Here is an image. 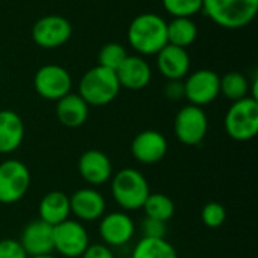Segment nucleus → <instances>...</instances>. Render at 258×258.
<instances>
[{
    "mask_svg": "<svg viewBox=\"0 0 258 258\" xmlns=\"http://www.w3.org/2000/svg\"><path fill=\"white\" fill-rule=\"evenodd\" d=\"M166 20L154 12L136 15L127 29L128 45L142 57L156 56L166 44Z\"/></svg>",
    "mask_w": 258,
    "mask_h": 258,
    "instance_id": "1",
    "label": "nucleus"
},
{
    "mask_svg": "<svg viewBox=\"0 0 258 258\" xmlns=\"http://www.w3.org/2000/svg\"><path fill=\"white\" fill-rule=\"evenodd\" d=\"M110 194L122 212H136L142 209L151 190L147 177L139 169L122 168L110 178Z\"/></svg>",
    "mask_w": 258,
    "mask_h": 258,
    "instance_id": "2",
    "label": "nucleus"
},
{
    "mask_svg": "<svg viewBox=\"0 0 258 258\" xmlns=\"http://www.w3.org/2000/svg\"><path fill=\"white\" fill-rule=\"evenodd\" d=\"M204 12L216 26L237 30L249 26L258 14V0H203Z\"/></svg>",
    "mask_w": 258,
    "mask_h": 258,
    "instance_id": "3",
    "label": "nucleus"
},
{
    "mask_svg": "<svg viewBox=\"0 0 258 258\" xmlns=\"http://www.w3.org/2000/svg\"><path fill=\"white\" fill-rule=\"evenodd\" d=\"M121 86L116 73L104 67L95 65L88 70L79 82V95L91 107H103L110 104L119 94Z\"/></svg>",
    "mask_w": 258,
    "mask_h": 258,
    "instance_id": "4",
    "label": "nucleus"
},
{
    "mask_svg": "<svg viewBox=\"0 0 258 258\" xmlns=\"http://www.w3.org/2000/svg\"><path fill=\"white\" fill-rule=\"evenodd\" d=\"M227 135L236 142L252 141L258 133V100L245 97L233 101L224 119Z\"/></svg>",
    "mask_w": 258,
    "mask_h": 258,
    "instance_id": "5",
    "label": "nucleus"
},
{
    "mask_svg": "<svg viewBox=\"0 0 258 258\" xmlns=\"http://www.w3.org/2000/svg\"><path fill=\"white\" fill-rule=\"evenodd\" d=\"M30 171L26 163L8 159L0 163V204L11 206L21 201L30 187Z\"/></svg>",
    "mask_w": 258,
    "mask_h": 258,
    "instance_id": "6",
    "label": "nucleus"
},
{
    "mask_svg": "<svg viewBox=\"0 0 258 258\" xmlns=\"http://www.w3.org/2000/svg\"><path fill=\"white\" fill-rule=\"evenodd\" d=\"M209 133V118L203 107L186 104L174 118V135L177 141L187 147L200 145Z\"/></svg>",
    "mask_w": 258,
    "mask_h": 258,
    "instance_id": "7",
    "label": "nucleus"
},
{
    "mask_svg": "<svg viewBox=\"0 0 258 258\" xmlns=\"http://www.w3.org/2000/svg\"><path fill=\"white\" fill-rule=\"evenodd\" d=\"M73 77L70 71L57 63H47L36 70L33 76L35 92L48 101H57L71 92Z\"/></svg>",
    "mask_w": 258,
    "mask_h": 258,
    "instance_id": "8",
    "label": "nucleus"
},
{
    "mask_svg": "<svg viewBox=\"0 0 258 258\" xmlns=\"http://www.w3.org/2000/svg\"><path fill=\"white\" fill-rule=\"evenodd\" d=\"M89 245V233L83 222L67 219L53 227V248L59 255L65 258L82 257Z\"/></svg>",
    "mask_w": 258,
    "mask_h": 258,
    "instance_id": "9",
    "label": "nucleus"
},
{
    "mask_svg": "<svg viewBox=\"0 0 258 258\" xmlns=\"http://www.w3.org/2000/svg\"><path fill=\"white\" fill-rule=\"evenodd\" d=\"M184 98L189 104L204 107L221 95V76L209 68L189 73L184 80Z\"/></svg>",
    "mask_w": 258,
    "mask_h": 258,
    "instance_id": "10",
    "label": "nucleus"
},
{
    "mask_svg": "<svg viewBox=\"0 0 258 258\" xmlns=\"http://www.w3.org/2000/svg\"><path fill=\"white\" fill-rule=\"evenodd\" d=\"M73 36L70 20L62 15H44L32 27L33 42L44 50H54L65 45Z\"/></svg>",
    "mask_w": 258,
    "mask_h": 258,
    "instance_id": "11",
    "label": "nucleus"
},
{
    "mask_svg": "<svg viewBox=\"0 0 258 258\" xmlns=\"http://www.w3.org/2000/svg\"><path fill=\"white\" fill-rule=\"evenodd\" d=\"M136 234V224L133 218L122 210L104 213L98 222V236L101 243L110 248H121L128 245Z\"/></svg>",
    "mask_w": 258,
    "mask_h": 258,
    "instance_id": "12",
    "label": "nucleus"
},
{
    "mask_svg": "<svg viewBox=\"0 0 258 258\" xmlns=\"http://www.w3.org/2000/svg\"><path fill=\"white\" fill-rule=\"evenodd\" d=\"M168 139L157 130H144L132 141V156L141 165H156L168 153Z\"/></svg>",
    "mask_w": 258,
    "mask_h": 258,
    "instance_id": "13",
    "label": "nucleus"
},
{
    "mask_svg": "<svg viewBox=\"0 0 258 258\" xmlns=\"http://www.w3.org/2000/svg\"><path fill=\"white\" fill-rule=\"evenodd\" d=\"M77 169L83 181H86L89 186L106 184L113 175V165L109 156L97 148H91L82 153L77 162Z\"/></svg>",
    "mask_w": 258,
    "mask_h": 258,
    "instance_id": "14",
    "label": "nucleus"
},
{
    "mask_svg": "<svg viewBox=\"0 0 258 258\" xmlns=\"http://www.w3.org/2000/svg\"><path fill=\"white\" fill-rule=\"evenodd\" d=\"M70 207L79 222H95L106 213L107 204L104 195L97 189L82 187L70 197Z\"/></svg>",
    "mask_w": 258,
    "mask_h": 258,
    "instance_id": "15",
    "label": "nucleus"
},
{
    "mask_svg": "<svg viewBox=\"0 0 258 258\" xmlns=\"http://www.w3.org/2000/svg\"><path fill=\"white\" fill-rule=\"evenodd\" d=\"M115 73L119 86L128 91H141L147 88L153 79V70L150 62L139 54L127 56Z\"/></svg>",
    "mask_w": 258,
    "mask_h": 258,
    "instance_id": "16",
    "label": "nucleus"
},
{
    "mask_svg": "<svg viewBox=\"0 0 258 258\" xmlns=\"http://www.w3.org/2000/svg\"><path fill=\"white\" fill-rule=\"evenodd\" d=\"M20 243L24 248L27 257L48 255L54 251L53 248V227L39 218L30 221L21 231Z\"/></svg>",
    "mask_w": 258,
    "mask_h": 258,
    "instance_id": "17",
    "label": "nucleus"
},
{
    "mask_svg": "<svg viewBox=\"0 0 258 258\" xmlns=\"http://www.w3.org/2000/svg\"><path fill=\"white\" fill-rule=\"evenodd\" d=\"M156 68L166 80H184L190 73V56L186 48L166 44L156 54Z\"/></svg>",
    "mask_w": 258,
    "mask_h": 258,
    "instance_id": "18",
    "label": "nucleus"
},
{
    "mask_svg": "<svg viewBox=\"0 0 258 258\" xmlns=\"http://www.w3.org/2000/svg\"><path fill=\"white\" fill-rule=\"evenodd\" d=\"M24 141V122L11 109L0 110V154L17 151Z\"/></svg>",
    "mask_w": 258,
    "mask_h": 258,
    "instance_id": "19",
    "label": "nucleus"
},
{
    "mask_svg": "<svg viewBox=\"0 0 258 258\" xmlns=\"http://www.w3.org/2000/svg\"><path fill=\"white\" fill-rule=\"evenodd\" d=\"M56 116L63 127L79 128L89 118V106L79 94L70 92L56 101Z\"/></svg>",
    "mask_w": 258,
    "mask_h": 258,
    "instance_id": "20",
    "label": "nucleus"
},
{
    "mask_svg": "<svg viewBox=\"0 0 258 258\" xmlns=\"http://www.w3.org/2000/svg\"><path fill=\"white\" fill-rule=\"evenodd\" d=\"M39 219L47 222L51 227L70 219L71 207H70V197L60 190H51L45 194L38 206Z\"/></svg>",
    "mask_w": 258,
    "mask_h": 258,
    "instance_id": "21",
    "label": "nucleus"
},
{
    "mask_svg": "<svg viewBox=\"0 0 258 258\" xmlns=\"http://www.w3.org/2000/svg\"><path fill=\"white\" fill-rule=\"evenodd\" d=\"M166 33L168 44L187 50L198 38V26L192 18H172L166 23Z\"/></svg>",
    "mask_w": 258,
    "mask_h": 258,
    "instance_id": "22",
    "label": "nucleus"
},
{
    "mask_svg": "<svg viewBox=\"0 0 258 258\" xmlns=\"http://www.w3.org/2000/svg\"><path fill=\"white\" fill-rule=\"evenodd\" d=\"M130 258H178V254L166 237H141L133 246Z\"/></svg>",
    "mask_w": 258,
    "mask_h": 258,
    "instance_id": "23",
    "label": "nucleus"
},
{
    "mask_svg": "<svg viewBox=\"0 0 258 258\" xmlns=\"http://www.w3.org/2000/svg\"><path fill=\"white\" fill-rule=\"evenodd\" d=\"M142 210L147 218L168 222L175 215V204L172 198L165 194H150L142 206Z\"/></svg>",
    "mask_w": 258,
    "mask_h": 258,
    "instance_id": "24",
    "label": "nucleus"
},
{
    "mask_svg": "<svg viewBox=\"0 0 258 258\" xmlns=\"http://www.w3.org/2000/svg\"><path fill=\"white\" fill-rule=\"evenodd\" d=\"M221 95L231 103L249 97V79L240 71L225 73L221 77Z\"/></svg>",
    "mask_w": 258,
    "mask_h": 258,
    "instance_id": "25",
    "label": "nucleus"
},
{
    "mask_svg": "<svg viewBox=\"0 0 258 258\" xmlns=\"http://www.w3.org/2000/svg\"><path fill=\"white\" fill-rule=\"evenodd\" d=\"M127 50L119 42H107L104 44L98 51V63L100 67H104L107 70L116 71L118 67L124 62L127 57Z\"/></svg>",
    "mask_w": 258,
    "mask_h": 258,
    "instance_id": "26",
    "label": "nucleus"
},
{
    "mask_svg": "<svg viewBox=\"0 0 258 258\" xmlns=\"http://www.w3.org/2000/svg\"><path fill=\"white\" fill-rule=\"evenodd\" d=\"M163 9L172 18H192L203 9V0H162Z\"/></svg>",
    "mask_w": 258,
    "mask_h": 258,
    "instance_id": "27",
    "label": "nucleus"
},
{
    "mask_svg": "<svg viewBox=\"0 0 258 258\" xmlns=\"http://www.w3.org/2000/svg\"><path fill=\"white\" fill-rule=\"evenodd\" d=\"M201 221L207 228L216 230V228H219V227H222L225 224V221H227V209L218 201H210L201 210Z\"/></svg>",
    "mask_w": 258,
    "mask_h": 258,
    "instance_id": "28",
    "label": "nucleus"
},
{
    "mask_svg": "<svg viewBox=\"0 0 258 258\" xmlns=\"http://www.w3.org/2000/svg\"><path fill=\"white\" fill-rule=\"evenodd\" d=\"M168 227L166 222L153 219V218H144L141 221V233L142 237H154V239H163L166 236Z\"/></svg>",
    "mask_w": 258,
    "mask_h": 258,
    "instance_id": "29",
    "label": "nucleus"
},
{
    "mask_svg": "<svg viewBox=\"0 0 258 258\" xmlns=\"http://www.w3.org/2000/svg\"><path fill=\"white\" fill-rule=\"evenodd\" d=\"M0 258H27L24 248L17 239L0 240Z\"/></svg>",
    "mask_w": 258,
    "mask_h": 258,
    "instance_id": "30",
    "label": "nucleus"
},
{
    "mask_svg": "<svg viewBox=\"0 0 258 258\" xmlns=\"http://www.w3.org/2000/svg\"><path fill=\"white\" fill-rule=\"evenodd\" d=\"M80 258H116L115 252L110 246L104 243H92L86 248Z\"/></svg>",
    "mask_w": 258,
    "mask_h": 258,
    "instance_id": "31",
    "label": "nucleus"
},
{
    "mask_svg": "<svg viewBox=\"0 0 258 258\" xmlns=\"http://www.w3.org/2000/svg\"><path fill=\"white\" fill-rule=\"evenodd\" d=\"M165 97L171 101H178L184 98V85L183 80H168L165 89Z\"/></svg>",
    "mask_w": 258,
    "mask_h": 258,
    "instance_id": "32",
    "label": "nucleus"
},
{
    "mask_svg": "<svg viewBox=\"0 0 258 258\" xmlns=\"http://www.w3.org/2000/svg\"><path fill=\"white\" fill-rule=\"evenodd\" d=\"M27 258H56V257H53L51 254H48V255H36V257H27Z\"/></svg>",
    "mask_w": 258,
    "mask_h": 258,
    "instance_id": "33",
    "label": "nucleus"
}]
</instances>
